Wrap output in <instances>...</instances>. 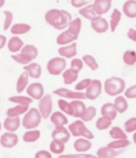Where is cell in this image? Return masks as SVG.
I'll list each match as a JSON object with an SVG mask.
<instances>
[{
	"label": "cell",
	"mask_w": 136,
	"mask_h": 158,
	"mask_svg": "<svg viewBox=\"0 0 136 158\" xmlns=\"http://www.w3.org/2000/svg\"><path fill=\"white\" fill-rule=\"evenodd\" d=\"M44 19L49 25L56 30H64L72 21V15L66 10L54 8L48 10Z\"/></svg>",
	"instance_id": "1"
},
{
	"label": "cell",
	"mask_w": 136,
	"mask_h": 158,
	"mask_svg": "<svg viewBox=\"0 0 136 158\" xmlns=\"http://www.w3.org/2000/svg\"><path fill=\"white\" fill-rule=\"evenodd\" d=\"M42 119L38 108H30L24 114L21 124L27 130L35 129L41 124Z\"/></svg>",
	"instance_id": "2"
},
{
	"label": "cell",
	"mask_w": 136,
	"mask_h": 158,
	"mask_svg": "<svg viewBox=\"0 0 136 158\" xmlns=\"http://www.w3.org/2000/svg\"><path fill=\"white\" fill-rule=\"evenodd\" d=\"M67 129L70 134L74 137L82 136V137L88 139V140L94 139V134L92 133L91 131H90L86 128L83 121L80 119L74 120V122L69 124Z\"/></svg>",
	"instance_id": "3"
},
{
	"label": "cell",
	"mask_w": 136,
	"mask_h": 158,
	"mask_svg": "<svg viewBox=\"0 0 136 158\" xmlns=\"http://www.w3.org/2000/svg\"><path fill=\"white\" fill-rule=\"evenodd\" d=\"M125 89V81L118 77H111L104 83V90L107 95L115 96L122 93Z\"/></svg>",
	"instance_id": "4"
},
{
	"label": "cell",
	"mask_w": 136,
	"mask_h": 158,
	"mask_svg": "<svg viewBox=\"0 0 136 158\" xmlns=\"http://www.w3.org/2000/svg\"><path fill=\"white\" fill-rule=\"evenodd\" d=\"M66 60L61 56L50 59L46 64V70L51 76H59L66 70Z\"/></svg>",
	"instance_id": "5"
},
{
	"label": "cell",
	"mask_w": 136,
	"mask_h": 158,
	"mask_svg": "<svg viewBox=\"0 0 136 158\" xmlns=\"http://www.w3.org/2000/svg\"><path fill=\"white\" fill-rule=\"evenodd\" d=\"M38 110L42 119H48L53 110V100L50 94H46L39 100L38 104Z\"/></svg>",
	"instance_id": "6"
},
{
	"label": "cell",
	"mask_w": 136,
	"mask_h": 158,
	"mask_svg": "<svg viewBox=\"0 0 136 158\" xmlns=\"http://www.w3.org/2000/svg\"><path fill=\"white\" fill-rule=\"evenodd\" d=\"M52 93L56 96L69 100H86L85 93L78 91H72L66 88H58L52 92Z\"/></svg>",
	"instance_id": "7"
},
{
	"label": "cell",
	"mask_w": 136,
	"mask_h": 158,
	"mask_svg": "<svg viewBox=\"0 0 136 158\" xmlns=\"http://www.w3.org/2000/svg\"><path fill=\"white\" fill-rule=\"evenodd\" d=\"M102 83L98 80H92L90 86L86 89V99L94 100L98 98L102 92Z\"/></svg>",
	"instance_id": "8"
},
{
	"label": "cell",
	"mask_w": 136,
	"mask_h": 158,
	"mask_svg": "<svg viewBox=\"0 0 136 158\" xmlns=\"http://www.w3.org/2000/svg\"><path fill=\"white\" fill-rule=\"evenodd\" d=\"M26 92L27 96L32 100H39L44 96V87L41 83H32L26 88Z\"/></svg>",
	"instance_id": "9"
},
{
	"label": "cell",
	"mask_w": 136,
	"mask_h": 158,
	"mask_svg": "<svg viewBox=\"0 0 136 158\" xmlns=\"http://www.w3.org/2000/svg\"><path fill=\"white\" fill-rule=\"evenodd\" d=\"M67 29L66 30V32L70 36V38L74 41L78 39L81 28H82V20L80 18H75L74 19H72L70 24L68 25Z\"/></svg>",
	"instance_id": "10"
},
{
	"label": "cell",
	"mask_w": 136,
	"mask_h": 158,
	"mask_svg": "<svg viewBox=\"0 0 136 158\" xmlns=\"http://www.w3.org/2000/svg\"><path fill=\"white\" fill-rule=\"evenodd\" d=\"M18 142V136L14 132H6L0 137V144L3 148H12L15 147Z\"/></svg>",
	"instance_id": "11"
},
{
	"label": "cell",
	"mask_w": 136,
	"mask_h": 158,
	"mask_svg": "<svg viewBox=\"0 0 136 158\" xmlns=\"http://www.w3.org/2000/svg\"><path fill=\"white\" fill-rule=\"evenodd\" d=\"M51 137L53 140L66 144L70 140V133L67 128H65V126L54 127V129L52 131Z\"/></svg>",
	"instance_id": "12"
},
{
	"label": "cell",
	"mask_w": 136,
	"mask_h": 158,
	"mask_svg": "<svg viewBox=\"0 0 136 158\" xmlns=\"http://www.w3.org/2000/svg\"><path fill=\"white\" fill-rule=\"evenodd\" d=\"M90 26L92 29L97 33H105L109 28V23L106 19L101 16H96L90 20Z\"/></svg>",
	"instance_id": "13"
},
{
	"label": "cell",
	"mask_w": 136,
	"mask_h": 158,
	"mask_svg": "<svg viewBox=\"0 0 136 158\" xmlns=\"http://www.w3.org/2000/svg\"><path fill=\"white\" fill-rule=\"evenodd\" d=\"M58 53L61 57L64 59H73L74 58L78 53L77 52V44L75 42L72 44L61 46L58 49Z\"/></svg>",
	"instance_id": "14"
},
{
	"label": "cell",
	"mask_w": 136,
	"mask_h": 158,
	"mask_svg": "<svg viewBox=\"0 0 136 158\" xmlns=\"http://www.w3.org/2000/svg\"><path fill=\"white\" fill-rule=\"evenodd\" d=\"M111 2L112 0H94L92 6L96 15L100 16L109 11L111 6Z\"/></svg>",
	"instance_id": "15"
},
{
	"label": "cell",
	"mask_w": 136,
	"mask_h": 158,
	"mask_svg": "<svg viewBox=\"0 0 136 158\" xmlns=\"http://www.w3.org/2000/svg\"><path fill=\"white\" fill-rule=\"evenodd\" d=\"M23 70L27 72L29 77L32 79H39L42 76V67L37 63L31 62L23 67Z\"/></svg>",
	"instance_id": "16"
},
{
	"label": "cell",
	"mask_w": 136,
	"mask_h": 158,
	"mask_svg": "<svg viewBox=\"0 0 136 158\" xmlns=\"http://www.w3.org/2000/svg\"><path fill=\"white\" fill-rule=\"evenodd\" d=\"M6 44H7V49L13 54H17L20 52L24 46V43L22 39L16 35L12 36Z\"/></svg>",
	"instance_id": "17"
},
{
	"label": "cell",
	"mask_w": 136,
	"mask_h": 158,
	"mask_svg": "<svg viewBox=\"0 0 136 158\" xmlns=\"http://www.w3.org/2000/svg\"><path fill=\"white\" fill-rule=\"evenodd\" d=\"M20 125H21V120L19 117H10V116H6L2 124L5 130L10 132H14L18 130Z\"/></svg>",
	"instance_id": "18"
},
{
	"label": "cell",
	"mask_w": 136,
	"mask_h": 158,
	"mask_svg": "<svg viewBox=\"0 0 136 158\" xmlns=\"http://www.w3.org/2000/svg\"><path fill=\"white\" fill-rule=\"evenodd\" d=\"M50 120L54 127H62L68 124V119L62 112H52L50 116Z\"/></svg>",
	"instance_id": "19"
},
{
	"label": "cell",
	"mask_w": 136,
	"mask_h": 158,
	"mask_svg": "<svg viewBox=\"0 0 136 158\" xmlns=\"http://www.w3.org/2000/svg\"><path fill=\"white\" fill-rule=\"evenodd\" d=\"M30 108V105H23V104H16L15 106L11 107L6 110V116L10 117H19L21 115H24Z\"/></svg>",
	"instance_id": "20"
},
{
	"label": "cell",
	"mask_w": 136,
	"mask_h": 158,
	"mask_svg": "<svg viewBox=\"0 0 136 158\" xmlns=\"http://www.w3.org/2000/svg\"><path fill=\"white\" fill-rule=\"evenodd\" d=\"M101 114L103 117L114 120L117 116V111L112 103H106L101 108Z\"/></svg>",
	"instance_id": "21"
},
{
	"label": "cell",
	"mask_w": 136,
	"mask_h": 158,
	"mask_svg": "<svg viewBox=\"0 0 136 158\" xmlns=\"http://www.w3.org/2000/svg\"><path fill=\"white\" fill-rule=\"evenodd\" d=\"M10 33L14 35L18 36L25 35L31 30V26L27 23H14L10 27Z\"/></svg>",
	"instance_id": "22"
},
{
	"label": "cell",
	"mask_w": 136,
	"mask_h": 158,
	"mask_svg": "<svg viewBox=\"0 0 136 158\" xmlns=\"http://www.w3.org/2000/svg\"><path fill=\"white\" fill-rule=\"evenodd\" d=\"M29 78L30 77L28 76L27 72H25V71L20 74L18 80H17V82H16V92L18 93H22V92L26 90V88L29 85Z\"/></svg>",
	"instance_id": "23"
},
{
	"label": "cell",
	"mask_w": 136,
	"mask_h": 158,
	"mask_svg": "<svg viewBox=\"0 0 136 158\" xmlns=\"http://www.w3.org/2000/svg\"><path fill=\"white\" fill-rule=\"evenodd\" d=\"M92 144L90 140L86 138H78L74 142V148L76 152H85L90 150Z\"/></svg>",
	"instance_id": "24"
},
{
	"label": "cell",
	"mask_w": 136,
	"mask_h": 158,
	"mask_svg": "<svg viewBox=\"0 0 136 158\" xmlns=\"http://www.w3.org/2000/svg\"><path fill=\"white\" fill-rule=\"evenodd\" d=\"M70 104H71L72 109H73L72 116H74L75 118H80L86 109V104H84V102H82V100H71Z\"/></svg>",
	"instance_id": "25"
},
{
	"label": "cell",
	"mask_w": 136,
	"mask_h": 158,
	"mask_svg": "<svg viewBox=\"0 0 136 158\" xmlns=\"http://www.w3.org/2000/svg\"><path fill=\"white\" fill-rule=\"evenodd\" d=\"M64 84L70 85L74 83L78 78V72L72 70L71 68H67L62 73Z\"/></svg>",
	"instance_id": "26"
},
{
	"label": "cell",
	"mask_w": 136,
	"mask_h": 158,
	"mask_svg": "<svg viewBox=\"0 0 136 158\" xmlns=\"http://www.w3.org/2000/svg\"><path fill=\"white\" fill-rule=\"evenodd\" d=\"M123 13L129 18H136V1L127 0L122 6Z\"/></svg>",
	"instance_id": "27"
},
{
	"label": "cell",
	"mask_w": 136,
	"mask_h": 158,
	"mask_svg": "<svg viewBox=\"0 0 136 158\" xmlns=\"http://www.w3.org/2000/svg\"><path fill=\"white\" fill-rule=\"evenodd\" d=\"M41 136V132L38 129H30L26 131L22 136V140L26 143H34L38 140Z\"/></svg>",
	"instance_id": "28"
},
{
	"label": "cell",
	"mask_w": 136,
	"mask_h": 158,
	"mask_svg": "<svg viewBox=\"0 0 136 158\" xmlns=\"http://www.w3.org/2000/svg\"><path fill=\"white\" fill-rule=\"evenodd\" d=\"M118 154H119V152L112 149L107 146L99 148L97 151V156L99 158H114Z\"/></svg>",
	"instance_id": "29"
},
{
	"label": "cell",
	"mask_w": 136,
	"mask_h": 158,
	"mask_svg": "<svg viewBox=\"0 0 136 158\" xmlns=\"http://www.w3.org/2000/svg\"><path fill=\"white\" fill-rule=\"evenodd\" d=\"M11 59L14 60V62L18 63L21 65H24V66L31 63L32 60H33V59L30 56H28L26 53H23V52H21L17 53V54L12 55Z\"/></svg>",
	"instance_id": "30"
},
{
	"label": "cell",
	"mask_w": 136,
	"mask_h": 158,
	"mask_svg": "<svg viewBox=\"0 0 136 158\" xmlns=\"http://www.w3.org/2000/svg\"><path fill=\"white\" fill-rule=\"evenodd\" d=\"M78 13H79L80 15H82V17L89 20H91L94 17L98 16L96 15L94 9H93L92 4H89V5H86V6H83V7L80 8L79 10H78Z\"/></svg>",
	"instance_id": "31"
},
{
	"label": "cell",
	"mask_w": 136,
	"mask_h": 158,
	"mask_svg": "<svg viewBox=\"0 0 136 158\" xmlns=\"http://www.w3.org/2000/svg\"><path fill=\"white\" fill-rule=\"evenodd\" d=\"M114 106L117 112L119 113H123L124 112H126L128 108V104L127 101L123 96H118L117 98L114 100Z\"/></svg>",
	"instance_id": "32"
},
{
	"label": "cell",
	"mask_w": 136,
	"mask_h": 158,
	"mask_svg": "<svg viewBox=\"0 0 136 158\" xmlns=\"http://www.w3.org/2000/svg\"><path fill=\"white\" fill-rule=\"evenodd\" d=\"M122 18V14L121 12L118 10V9H114L113 12H112L111 15H110V31L112 32H114L115 31L116 27H118V23H119L120 20Z\"/></svg>",
	"instance_id": "33"
},
{
	"label": "cell",
	"mask_w": 136,
	"mask_h": 158,
	"mask_svg": "<svg viewBox=\"0 0 136 158\" xmlns=\"http://www.w3.org/2000/svg\"><path fill=\"white\" fill-rule=\"evenodd\" d=\"M8 100L10 102L13 103L15 104H23V105H30L32 102L33 100L30 98L29 96H10L8 98Z\"/></svg>",
	"instance_id": "34"
},
{
	"label": "cell",
	"mask_w": 136,
	"mask_h": 158,
	"mask_svg": "<svg viewBox=\"0 0 136 158\" xmlns=\"http://www.w3.org/2000/svg\"><path fill=\"white\" fill-rule=\"evenodd\" d=\"M96 113H97L96 108L94 106H89L86 108V109L79 119L82 120L83 122H89L95 117Z\"/></svg>",
	"instance_id": "35"
},
{
	"label": "cell",
	"mask_w": 136,
	"mask_h": 158,
	"mask_svg": "<svg viewBox=\"0 0 136 158\" xmlns=\"http://www.w3.org/2000/svg\"><path fill=\"white\" fill-rule=\"evenodd\" d=\"M58 106L61 112H63L64 114H66L68 116L73 115V109H72V105L70 102H68L63 99H59L58 100Z\"/></svg>",
	"instance_id": "36"
},
{
	"label": "cell",
	"mask_w": 136,
	"mask_h": 158,
	"mask_svg": "<svg viewBox=\"0 0 136 158\" xmlns=\"http://www.w3.org/2000/svg\"><path fill=\"white\" fill-rule=\"evenodd\" d=\"M65 150V144L53 140L50 144V151L54 154L61 155Z\"/></svg>",
	"instance_id": "37"
},
{
	"label": "cell",
	"mask_w": 136,
	"mask_h": 158,
	"mask_svg": "<svg viewBox=\"0 0 136 158\" xmlns=\"http://www.w3.org/2000/svg\"><path fill=\"white\" fill-rule=\"evenodd\" d=\"M74 42V40L68 35L66 31H64L62 33H60L57 36V38H56V44L59 45V46H65V45H68V44H72V43Z\"/></svg>",
	"instance_id": "38"
},
{
	"label": "cell",
	"mask_w": 136,
	"mask_h": 158,
	"mask_svg": "<svg viewBox=\"0 0 136 158\" xmlns=\"http://www.w3.org/2000/svg\"><path fill=\"white\" fill-rule=\"evenodd\" d=\"M82 60L83 64H85L88 68H90V70L95 71L98 69V64L94 56H90V55H85L82 56Z\"/></svg>",
	"instance_id": "39"
},
{
	"label": "cell",
	"mask_w": 136,
	"mask_h": 158,
	"mask_svg": "<svg viewBox=\"0 0 136 158\" xmlns=\"http://www.w3.org/2000/svg\"><path fill=\"white\" fill-rule=\"evenodd\" d=\"M20 52L26 53L28 56H30L33 59V60L37 58V56H38V48H36L34 45H33V44H26V45H24L23 48H22V50L20 51Z\"/></svg>",
	"instance_id": "40"
},
{
	"label": "cell",
	"mask_w": 136,
	"mask_h": 158,
	"mask_svg": "<svg viewBox=\"0 0 136 158\" xmlns=\"http://www.w3.org/2000/svg\"><path fill=\"white\" fill-rule=\"evenodd\" d=\"M122 59H123V62L125 64L132 66L136 64V52L131 50L126 51L124 52Z\"/></svg>",
	"instance_id": "41"
},
{
	"label": "cell",
	"mask_w": 136,
	"mask_h": 158,
	"mask_svg": "<svg viewBox=\"0 0 136 158\" xmlns=\"http://www.w3.org/2000/svg\"><path fill=\"white\" fill-rule=\"evenodd\" d=\"M130 144V142L127 139H121V140H116L114 141L109 143L107 144V147L112 148V149H119V148L129 146Z\"/></svg>",
	"instance_id": "42"
},
{
	"label": "cell",
	"mask_w": 136,
	"mask_h": 158,
	"mask_svg": "<svg viewBox=\"0 0 136 158\" xmlns=\"http://www.w3.org/2000/svg\"><path fill=\"white\" fill-rule=\"evenodd\" d=\"M110 136L111 138L116 140H121V139H127V136L124 132L122 128L119 127H113L110 131Z\"/></svg>",
	"instance_id": "43"
},
{
	"label": "cell",
	"mask_w": 136,
	"mask_h": 158,
	"mask_svg": "<svg viewBox=\"0 0 136 158\" xmlns=\"http://www.w3.org/2000/svg\"><path fill=\"white\" fill-rule=\"evenodd\" d=\"M111 123L112 120L102 116V117H100L97 120L95 126L96 128L98 129V130H105V129H107L111 125Z\"/></svg>",
	"instance_id": "44"
},
{
	"label": "cell",
	"mask_w": 136,
	"mask_h": 158,
	"mask_svg": "<svg viewBox=\"0 0 136 158\" xmlns=\"http://www.w3.org/2000/svg\"><path fill=\"white\" fill-rule=\"evenodd\" d=\"M3 14L5 15V19L3 22V31H6L8 29H10V27L12 26L14 15H13V13L10 10H4Z\"/></svg>",
	"instance_id": "45"
},
{
	"label": "cell",
	"mask_w": 136,
	"mask_h": 158,
	"mask_svg": "<svg viewBox=\"0 0 136 158\" xmlns=\"http://www.w3.org/2000/svg\"><path fill=\"white\" fill-rule=\"evenodd\" d=\"M91 80L90 79L86 78L83 79L81 81L78 82V84H76L74 86V90L78 91V92H82L83 90H86L88 87L90 86V83H91Z\"/></svg>",
	"instance_id": "46"
},
{
	"label": "cell",
	"mask_w": 136,
	"mask_h": 158,
	"mask_svg": "<svg viewBox=\"0 0 136 158\" xmlns=\"http://www.w3.org/2000/svg\"><path fill=\"white\" fill-rule=\"evenodd\" d=\"M83 68V62L82 60L79 58H73L70 62V68L72 70L75 71V72H78L82 69Z\"/></svg>",
	"instance_id": "47"
},
{
	"label": "cell",
	"mask_w": 136,
	"mask_h": 158,
	"mask_svg": "<svg viewBox=\"0 0 136 158\" xmlns=\"http://www.w3.org/2000/svg\"><path fill=\"white\" fill-rule=\"evenodd\" d=\"M124 128L126 132H132L136 131V117H132L126 120L124 124Z\"/></svg>",
	"instance_id": "48"
},
{
	"label": "cell",
	"mask_w": 136,
	"mask_h": 158,
	"mask_svg": "<svg viewBox=\"0 0 136 158\" xmlns=\"http://www.w3.org/2000/svg\"><path fill=\"white\" fill-rule=\"evenodd\" d=\"M58 158H99L92 154H86L84 152H78V154H64L59 155Z\"/></svg>",
	"instance_id": "49"
},
{
	"label": "cell",
	"mask_w": 136,
	"mask_h": 158,
	"mask_svg": "<svg viewBox=\"0 0 136 158\" xmlns=\"http://www.w3.org/2000/svg\"><path fill=\"white\" fill-rule=\"evenodd\" d=\"M92 1L93 0H70V4L72 6L80 9L86 5H89Z\"/></svg>",
	"instance_id": "50"
},
{
	"label": "cell",
	"mask_w": 136,
	"mask_h": 158,
	"mask_svg": "<svg viewBox=\"0 0 136 158\" xmlns=\"http://www.w3.org/2000/svg\"><path fill=\"white\" fill-rule=\"evenodd\" d=\"M125 96L128 99H135L136 98V84L134 86L128 88L124 92Z\"/></svg>",
	"instance_id": "51"
},
{
	"label": "cell",
	"mask_w": 136,
	"mask_h": 158,
	"mask_svg": "<svg viewBox=\"0 0 136 158\" xmlns=\"http://www.w3.org/2000/svg\"><path fill=\"white\" fill-rule=\"evenodd\" d=\"M34 158H52V155L49 151L40 150L36 152Z\"/></svg>",
	"instance_id": "52"
},
{
	"label": "cell",
	"mask_w": 136,
	"mask_h": 158,
	"mask_svg": "<svg viewBox=\"0 0 136 158\" xmlns=\"http://www.w3.org/2000/svg\"><path fill=\"white\" fill-rule=\"evenodd\" d=\"M127 36L128 38L130 39V40H131L132 41L136 42V30L132 29V28L129 29V31H128L127 32Z\"/></svg>",
	"instance_id": "53"
},
{
	"label": "cell",
	"mask_w": 136,
	"mask_h": 158,
	"mask_svg": "<svg viewBox=\"0 0 136 158\" xmlns=\"http://www.w3.org/2000/svg\"><path fill=\"white\" fill-rule=\"evenodd\" d=\"M6 43H7V40H6V36L0 34V50L6 46Z\"/></svg>",
	"instance_id": "54"
},
{
	"label": "cell",
	"mask_w": 136,
	"mask_h": 158,
	"mask_svg": "<svg viewBox=\"0 0 136 158\" xmlns=\"http://www.w3.org/2000/svg\"><path fill=\"white\" fill-rule=\"evenodd\" d=\"M5 4V0H0V9L4 6Z\"/></svg>",
	"instance_id": "55"
},
{
	"label": "cell",
	"mask_w": 136,
	"mask_h": 158,
	"mask_svg": "<svg viewBox=\"0 0 136 158\" xmlns=\"http://www.w3.org/2000/svg\"><path fill=\"white\" fill-rule=\"evenodd\" d=\"M133 140H134V142L136 144V132H134V136H133Z\"/></svg>",
	"instance_id": "56"
},
{
	"label": "cell",
	"mask_w": 136,
	"mask_h": 158,
	"mask_svg": "<svg viewBox=\"0 0 136 158\" xmlns=\"http://www.w3.org/2000/svg\"><path fill=\"white\" fill-rule=\"evenodd\" d=\"M2 124L0 122V132H1V130H2Z\"/></svg>",
	"instance_id": "57"
},
{
	"label": "cell",
	"mask_w": 136,
	"mask_h": 158,
	"mask_svg": "<svg viewBox=\"0 0 136 158\" xmlns=\"http://www.w3.org/2000/svg\"><path fill=\"white\" fill-rule=\"evenodd\" d=\"M13 158H15V157H13Z\"/></svg>",
	"instance_id": "58"
}]
</instances>
